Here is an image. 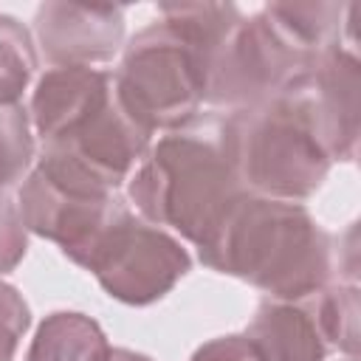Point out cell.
<instances>
[{
    "label": "cell",
    "mask_w": 361,
    "mask_h": 361,
    "mask_svg": "<svg viewBox=\"0 0 361 361\" xmlns=\"http://www.w3.org/2000/svg\"><path fill=\"white\" fill-rule=\"evenodd\" d=\"M341 3H271L240 17L206 68V102L243 110L290 90L319 59L344 45Z\"/></svg>",
    "instance_id": "obj_1"
},
{
    "label": "cell",
    "mask_w": 361,
    "mask_h": 361,
    "mask_svg": "<svg viewBox=\"0 0 361 361\" xmlns=\"http://www.w3.org/2000/svg\"><path fill=\"white\" fill-rule=\"evenodd\" d=\"M197 257L217 274L243 279L268 299L299 302L330 285L333 240L302 203L243 192Z\"/></svg>",
    "instance_id": "obj_2"
},
{
    "label": "cell",
    "mask_w": 361,
    "mask_h": 361,
    "mask_svg": "<svg viewBox=\"0 0 361 361\" xmlns=\"http://www.w3.org/2000/svg\"><path fill=\"white\" fill-rule=\"evenodd\" d=\"M243 192L223 116L164 133L127 178L135 214L164 231L172 228L195 248Z\"/></svg>",
    "instance_id": "obj_3"
},
{
    "label": "cell",
    "mask_w": 361,
    "mask_h": 361,
    "mask_svg": "<svg viewBox=\"0 0 361 361\" xmlns=\"http://www.w3.org/2000/svg\"><path fill=\"white\" fill-rule=\"evenodd\" d=\"M223 124L237 178L251 195L299 203L310 197L330 172L333 161L293 87L226 113Z\"/></svg>",
    "instance_id": "obj_4"
},
{
    "label": "cell",
    "mask_w": 361,
    "mask_h": 361,
    "mask_svg": "<svg viewBox=\"0 0 361 361\" xmlns=\"http://www.w3.org/2000/svg\"><path fill=\"white\" fill-rule=\"evenodd\" d=\"M209 45L161 14L141 28L113 71V87L127 116L149 135L192 124L206 102Z\"/></svg>",
    "instance_id": "obj_5"
},
{
    "label": "cell",
    "mask_w": 361,
    "mask_h": 361,
    "mask_svg": "<svg viewBox=\"0 0 361 361\" xmlns=\"http://www.w3.org/2000/svg\"><path fill=\"white\" fill-rule=\"evenodd\" d=\"M79 265L99 279L107 296L144 307L164 299L189 274L192 257L178 237L141 220L121 200Z\"/></svg>",
    "instance_id": "obj_6"
},
{
    "label": "cell",
    "mask_w": 361,
    "mask_h": 361,
    "mask_svg": "<svg viewBox=\"0 0 361 361\" xmlns=\"http://www.w3.org/2000/svg\"><path fill=\"white\" fill-rule=\"evenodd\" d=\"M17 206L28 231L56 243L76 265L121 206L118 192L96 183L56 155L39 152L20 183Z\"/></svg>",
    "instance_id": "obj_7"
},
{
    "label": "cell",
    "mask_w": 361,
    "mask_h": 361,
    "mask_svg": "<svg viewBox=\"0 0 361 361\" xmlns=\"http://www.w3.org/2000/svg\"><path fill=\"white\" fill-rule=\"evenodd\" d=\"M293 90L302 96L330 161H353L361 116V65L355 48L336 45L327 51Z\"/></svg>",
    "instance_id": "obj_8"
},
{
    "label": "cell",
    "mask_w": 361,
    "mask_h": 361,
    "mask_svg": "<svg viewBox=\"0 0 361 361\" xmlns=\"http://www.w3.org/2000/svg\"><path fill=\"white\" fill-rule=\"evenodd\" d=\"M34 31L42 54L54 68L107 62L124 42L121 6H79L42 3L34 17Z\"/></svg>",
    "instance_id": "obj_9"
},
{
    "label": "cell",
    "mask_w": 361,
    "mask_h": 361,
    "mask_svg": "<svg viewBox=\"0 0 361 361\" xmlns=\"http://www.w3.org/2000/svg\"><path fill=\"white\" fill-rule=\"evenodd\" d=\"M243 336L257 361H324L330 353L310 299H262Z\"/></svg>",
    "instance_id": "obj_10"
},
{
    "label": "cell",
    "mask_w": 361,
    "mask_h": 361,
    "mask_svg": "<svg viewBox=\"0 0 361 361\" xmlns=\"http://www.w3.org/2000/svg\"><path fill=\"white\" fill-rule=\"evenodd\" d=\"M107 353V336L90 316L56 310L37 327L25 361H104Z\"/></svg>",
    "instance_id": "obj_11"
},
{
    "label": "cell",
    "mask_w": 361,
    "mask_h": 361,
    "mask_svg": "<svg viewBox=\"0 0 361 361\" xmlns=\"http://www.w3.org/2000/svg\"><path fill=\"white\" fill-rule=\"evenodd\" d=\"M316 313L319 330L330 350L358 358V288L355 285H324L319 293L307 296Z\"/></svg>",
    "instance_id": "obj_12"
},
{
    "label": "cell",
    "mask_w": 361,
    "mask_h": 361,
    "mask_svg": "<svg viewBox=\"0 0 361 361\" xmlns=\"http://www.w3.org/2000/svg\"><path fill=\"white\" fill-rule=\"evenodd\" d=\"M37 71L31 31L11 14H0V104H20Z\"/></svg>",
    "instance_id": "obj_13"
},
{
    "label": "cell",
    "mask_w": 361,
    "mask_h": 361,
    "mask_svg": "<svg viewBox=\"0 0 361 361\" xmlns=\"http://www.w3.org/2000/svg\"><path fill=\"white\" fill-rule=\"evenodd\" d=\"M34 161L31 118L23 104H0V195L14 186Z\"/></svg>",
    "instance_id": "obj_14"
},
{
    "label": "cell",
    "mask_w": 361,
    "mask_h": 361,
    "mask_svg": "<svg viewBox=\"0 0 361 361\" xmlns=\"http://www.w3.org/2000/svg\"><path fill=\"white\" fill-rule=\"evenodd\" d=\"M28 324H31V310L23 293L14 285L0 282V361H14V353Z\"/></svg>",
    "instance_id": "obj_15"
},
{
    "label": "cell",
    "mask_w": 361,
    "mask_h": 361,
    "mask_svg": "<svg viewBox=\"0 0 361 361\" xmlns=\"http://www.w3.org/2000/svg\"><path fill=\"white\" fill-rule=\"evenodd\" d=\"M28 248V228L23 223L20 206L0 195V274H8L20 265Z\"/></svg>",
    "instance_id": "obj_16"
},
{
    "label": "cell",
    "mask_w": 361,
    "mask_h": 361,
    "mask_svg": "<svg viewBox=\"0 0 361 361\" xmlns=\"http://www.w3.org/2000/svg\"><path fill=\"white\" fill-rule=\"evenodd\" d=\"M192 361H257L245 336H220L195 350Z\"/></svg>",
    "instance_id": "obj_17"
},
{
    "label": "cell",
    "mask_w": 361,
    "mask_h": 361,
    "mask_svg": "<svg viewBox=\"0 0 361 361\" xmlns=\"http://www.w3.org/2000/svg\"><path fill=\"white\" fill-rule=\"evenodd\" d=\"M104 361H152V358H147L141 353H133V350H124V347H110Z\"/></svg>",
    "instance_id": "obj_18"
},
{
    "label": "cell",
    "mask_w": 361,
    "mask_h": 361,
    "mask_svg": "<svg viewBox=\"0 0 361 361\" xmlns=\"http://www.w3.org/2000/svg\"><path fill=\"white\" fill-rule=\"evenodd\" d=\"M344 361H358V358H344Z\"/></svg>",
    "instance_id": "obj_19"
}]
</instances>
